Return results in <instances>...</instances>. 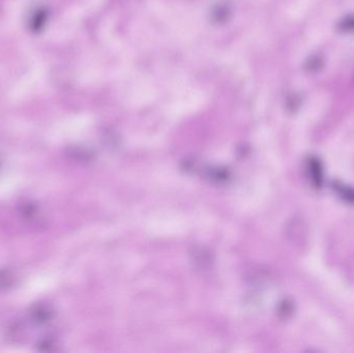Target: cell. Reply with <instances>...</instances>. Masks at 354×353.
<instances>
[{"label":"cell","mask_w":354,"mask_h":353,"mask_svg":"<svg viewBox=\"0 0 354 353\" xmlns=\"http://www.w3.org/2000/svg\"><path fill=\"white\" fill-rule=\"evenodd\" d=\"M339 28L345 32H353L354 31V15L353 16L346 17L341 21L339 24Z\"/></svg>","instance_id":"obj_1"},{"label":"cell","mask_w":354,"mask_h":353,"mask_svg":"<svg viewBox=\"0 0 354 353\" xmlns=\"http://www.w3.org/2000/svg\"><path fill=\"white\" fill-rule=\"evenodd\" d=\"M322 58L314 57L312 59H310V70H314L316 68H320V64H322Z\"/></svg>","instance_id":"obj_2"}]
</instances>
